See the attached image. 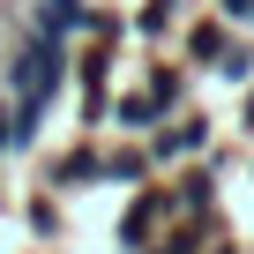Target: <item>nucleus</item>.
Listing matches in <instances>:
<instances>
[{"label":"nucleus","instance_id":"nucleus-1","mask_svg":"<svg viewBox=\"0 0 254 254\" xmlns=\"http://www.w3.org/2000/svg\"><path fill=\"white\" fill-rule=\"evenodd\" d=\"M60 75H67V53H60V38H38L30 30V45H23V60H15V105H8V142H30L38 135V120H45V105H53V90H60Z\"/></svg>","mask_w":254,"mask_h":254},{"label":"nucleus","instance_id":"nucleus-2","mask_svg":"<svg viewBox=\"0 0 254 254\" xmlns=\"http://www.w3.org/2000/svg\"><path fill=\"white\" fill-rule=\"evenodd\" d=\"M157 217H165V194H157V187L135 194V202H127V217H120V247H127V254H142V247L157 239Z\"/></svg>","mask_w":254,"mask_h":254},{"label":"nucleus","instance_id":"nucleus-3","mask_svg":"<svg viewBox=\"0 0 254 254\" xmlns=\"http://www.w3.org/2000/svg\"><path fill=\"white\" fill-rule=\"evenodd\" d=\"M112 112V90H105V53H90L82 60V127H97Z\"/></svg>","mask_w":254,"mask_h":254},{"label":"nucleus","instance_id":"nucleus-4","mask_svg":"<svg viewBox=\"0 0 254 254\" xmlns=\"http://www.w3.org/2000/svg\"><path fill=\"white\" fill-rule=\"evenodd\" d=\"M53 180H60V187H97V180H105V150H97V142H82V150H67Z\"/></svg>","mask_w":254,"mask_h":254},{"label":"nucleus","instance_id":"nucleus-5","mask_svg":"<svg viewBox=\"0 0 254 254\" xmlns=\"http://www.w3.org/2000/svg\"><path fill=\"white\" fill-rule=\"evenodd\" d=\"M202 135H209L202 120H172V127L150 135V157H187V150H202Z\"/></svg>","mask_w":254,"mask_h":254},{"label":"nucleus","instance_id":"nucleus-6","mask_svg":"<svg viewBox=\"0 0 254 254\" xmlns=\"http://www.w3.org/2000/svg\"><path fill=\"white\" fill-rule=\"evenodd\" d=\"M82 15H90L82 0H38V23L30 30L38 38H67V30H82Z\"/></svg>","mask_w":254,"mask_h":254},{"label":"nucleus","instance_id":"nucleus-7","mask_svg":"<svg viewBox=\"0 0 254 254\" xmlns=\"http://www.w3.org/2000/svg\"><path fill=\"white\" fill-rule=\"evenodd\" d=\"M112 112H120V127H135V135H150V127H157V120H165V112H157V105H150V90H135V97H120V105H112Z\"/></svg>","mask_w":254,"mask_h":254},{"label":"nucleus","instance_id":"nucleus-8","mask_svg":"<svg viewBox=\"0 0 254 254\" xmlns=\"http://www.w3.org/2000/svg\"><path fill=\"white\" fill-rule=\"evenodd\" d=\"M209 194H217V157H209L202 172H187V180H180V202H187V209H209Z\"/></svg>","mask_w":254,"mask_h":254},{"label":"nucleus","instance_id":"nucleus-9","mask_svg":"<svg viewBox=\"0 0 254 254\" xmlns=\"http://www.w3.org/2000/svg\"><path fill=\"white\" fill-rule=\"evenodd\" d=\"M224 45H232V38H224L217 23H194V30H187V53H194V60H224Z\"/></svg>","mask_w":254,"mask_h":254},{"label":"nucleus","instance_id":"nucleus-10","mask_svg":"<svg viewBox=\"0 0 254 254\" xmlns=\"http://www.w3.org/2000/svg\"><path fill=\"white\" fill-rule=\"evenodd\" d=\"M172 15H180V0H150V8L135 15V30H142V38H165V30H172Z\"/></svg>","mask_w":254,"mask_h":254},{"label":"nucleus","instance_id":"nucleus-11","mask_svg":"<svg viewBox=\"0 0 254 254\" xmlns=\"http://www.w3.org/2000/svg\"><path fill=\"white\" fill-rule=\"evenodd\" d=\"M150 105H157V112L180 105V67H150Z\"/></svg>","mask_w":254,"mask_h":254},{"label":"nucleus","instance_id":"nucleus-12","mask_svg":"<svg viewBox=\"0 0 254 254\" xmlns=\"http://www.w3.org/2000/svg\"><path fill=\"white\" fill-rule=\"evenodd\" d=\"M105 172H112V180H142V172H150V157H135V150H120V157H105Z\"/></svg>","mask_w":254,"mask_h":254},{"label":"nucleus","instance_id":"nucleus-13","mask_svg":"<svg viewBox=\"0 0 254 254\" xmlns=\"http://www.w3.org/2000/svg\"><path fill=\"white\" fill-rule=\"evenodd\" d=\"M217 67H224L232 82H247V75H254V53H247V45H224V60H217Z\"/></svg>","mask_w":254,"mask_h":254},{"label":"nucleus","instance_id":"nucleus-14","mask_svg":"<svg viewBox=\"0 0 254 254\" xmlns=\"http://www.w3.org/2000/svg\"><path fill=\"white\" fill-rule=\"evenodd\" d=\"M82 30H90L97 45H112V38H120V23H112V15H82Z\"/></svg>","mask_w":254,"mask_h":254},{"label":"nucleus","instance_id":"nucleus-15","mask_svg":"<svg viewBox=\"0 0 254 254\" xmlns=\"http://www.w3.org/2000/svg\"><path fill=\"white\" fill-rule=\"evenodd\" d=\"M194 239H202V232H194V224H187V232H172V239H165V247H157V254H194Z\"/></svg>","mask_w":254,"mask_h":254},{"label":"nucleus","instance_id":"nucleus-16","mask_svg":"<svg viewBox=\"0 0 254 254\" xmlns=\"http://www.w3.org/2000/svg\"><path fill=\"white\" fill-rule=\"evenodd\" d=\"M224 15L232 23H254V0H224Z\"/></svg>","mask_w":254,"mask_h":254},{"label":"nucleus","instance_id":"nucleus-17","mask_svg":"<svg viewBox=\"0 0 254 254\" xmlns=\"http://www.w3.org/2000/svg\"><path fill=\"white\" fill-rule=\"evenodd\" d=\"M239 127H247V135H254V97H247V120H239Z\"/></svg>","mask_w":254,"mask_h":254},{"label":"nucleus","instance_id":"nucleus-18","mask_svg":"<svg viewBox=\"0 0 254 254\" xmlns=\"http://www.w3.org/2000/svg\"><path fill=\"white\" fill-rule=\"evenodd\" d=\"M0 150H8V112H0Z\"/></svg>","mask_w":254,"mask_h":254}]
</instances>
